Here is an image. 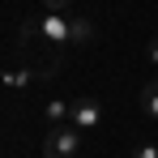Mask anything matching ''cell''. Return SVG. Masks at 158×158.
<instances>
[{"instance_id":"cell-3","label":"cell","mask_w":158,"mask_h":158,"mask_svg":"<svg viewBox=\"0 0 158 158\" xmlns=\"http://www.w3.org/2000/svg\"><path fill=\"white\" fill-rule=\"evenodd\" d=\"M69 124L81 132H94L98 124H103V103L98 98H77L73 103V115H69Z\"/></svg>"},{"instance_id":"cell-7","label":"cell","mask_w":158,"mask_h":158,"mask_svg":"<svg viewBox=\"0 0 158 158\" xmlns=\"http://www.w3.org/2000/svg\"><path fill=\"white\" fill-rule=\"evenodd\" d=\"M132 158H158V145L154 141H137L132 145Z\"/></svg>"},{"instance_id":"cell-2","label":"cell","mask_w":158,"mask_h":158,"mask_svg":"<svg viewBox=\"0 0 158 158\" xmlns=\"http://www.w3.org/2000/svg\"><path fill=\"white\" fill-rule=\"evenodd\" d=\"M77 154H81V128H73V124H47L43 158H77Z\"/></svg>"},{"instance_id":"cell-4","label":"cell","mask_w":158,"mask_h":158,"mask_svg":"<svg viewBox=\"0 0 158 158\" xmlns=\"http://www.w3.org/2000/svg\"><path fill=\"white\" fill-rule=\"evenodd\" d=\"M137 107H141V115H145L150 124H158V81H145V85H141Z\"/></svg>"},{"instance_id":"cell-5","label":"cell","mask_w":158,"mask_h":158,"mask_svg":"<svg viewBox=\"0 0 158 158\" xmlns=\"http://www.w3.org/2000/svg\"><path fill=\"white\" fill-rule=\"evenodd\" d=\"M90 39H94V22H85V17H69V43L85 47Z\"/></svg>"},{"instance_id":"cell-1","label":"cell","mask_w":158,"mask_h":158,"mask_svg":"<svg viewBox=\"0 0 158 158\" xmlns=\"http://www.w3.org/2000/svg\"><path fill=\"white\" fill-rule=\"evenodd\" d=\"M22 43H69V13H52V9H43L39 17H26L22 22Z\"/></svg>"},{"instance_id":"cell-8","label":"cell","mask_w":158,"mask_h":158,"mask_svg":"<svg viewBox=\"0 0 158 158\" xmlns=\"http://www.w3.org/2000/svg\"><path fill=\"white\" fill-rule=\"evenodd\" d=\"M69 4L73 0H43V9H52V13H69Z\"/></svg>"},{"instance_id":"cell-9","label":"cell","mask_w":158,"mask_h":158,"mask_svg":"<svg viewBox=\"0 0 158 158\" xmlns=\"http://www.w3.org/2000/svg\"><path fill=\"white\" fill-rule=\"evenodd\" d=\"M150 60H154V64H158V39H154V43H150Z\"/></svg>"},{"instance_id":"cell-6","label":"cell","mask_w":158,"mask_h":158,"mask_svg":"<svg viewBox=\"0 0 158 158\" xmlns=\"http://www.w3.org/2000/svg\"><path fill=\"white\" fill-rule=\"evenodd\" d=\"M69 115H73V103H64V98L47 103V124H69Z\"/></svg>"}]
</instances>
